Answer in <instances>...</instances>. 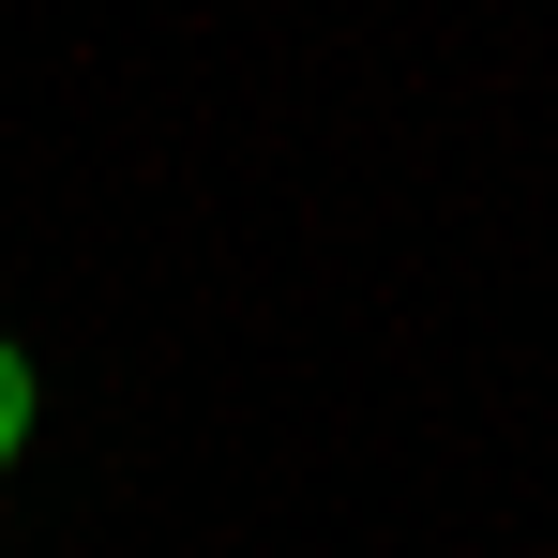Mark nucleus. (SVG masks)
<instances>
[{
	"instance_id": "1",
	"label": "nucleus",
	"mask_w": 558,
	"mask_h": 558,
	"mask_svg": "<svg viewBox=\"0 0 558 558\" xmlns=\"http://www.w3.org/2000/svg\"><path fill=\"white\" fill-rule=\"evenodd\" d=\"M31 408H46V392H31V348H0V468L31 453Z\"/></svg>"
}]
</instances>
